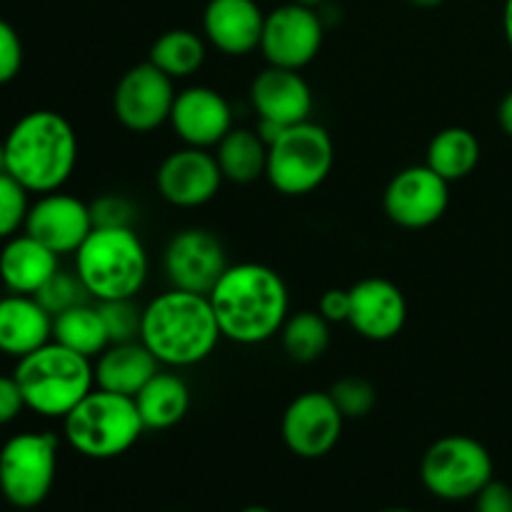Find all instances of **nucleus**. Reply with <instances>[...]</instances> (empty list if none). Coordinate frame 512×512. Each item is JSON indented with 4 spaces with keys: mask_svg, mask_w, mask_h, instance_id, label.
<instances>
[{
    "mask_svg": "<svg viewBox=\"0 0 512 512\" xmlns=\"http://www.w3.org/2000/svg\"><path fill=\"white\" fill-rule=\"evenodd\" d=\"M208 298L223 338L238 345L268 343L290 315L283 275L263 263L228 265Z\"/></svg>",
    "mask_w": 512,
    "mask_h": 512,
    "instance_id": "obj_1",
    "label": "nucleus"
},
{
    "mask_svg": "<svg viewBox=\"0 0 512 512\" xmlns=\"http://www.w3.org/2000/svg\"><path fill=\"white\" fill-rule=\"evenodd\" d=\"M220 325L208 295L170 288L143 308L140 340L168 368H193L218 348Z\"/></svg>",
    "mask_w": 512,
    "mask_h": 512,
    "instance_id": "obj_2",
    "label": "nucleus"
},
{
    "mask_svg": "<svg viewBox=\"0 0 512 512\" xmlns=\"http://www.w3.org/2000/svg\"><path fill=\"white\" fill-rule=\"evenodd\" d=\"M3 145L5 173L35 195L63 188L78 165V135L55 110L25 113L8 130Z\"/></svg>",
    "mask_w": 512,
    "mask_h": 512,
    "instance_id": "obj_3",
    "label": "nucleus"
},
{
    "mask_svg": "<svg viewBox=\"0 0 512 512\" xmlns=\"http://www.w3.org/2000/svg\"><path fill=\"white\" fill-rule=\"evenodd\" d=\"M13 378L25 408L43 418H65L93 390L95 370L90 358L50 340L18 360Z\"/></svg>",
    "mask_w": 512,
    "mask_h": 512,
    "instance_id": "obj_4",
    "label": "nucleus"
},
{
    "mask_svg": "<svg viewBox=\"0 0 512 512\" xmlns=\"http://www.w3.org/2000/svg\"><path fill=\"white\" fill-rule=\"evenodd\" d=\"M148 268V250L133 228H93L75 250V273L98 303L135 298Z\"/></svg>",
    "mask_w": 512,
    "mask_h": 512,
    "instance_id": "obj_5",
    "label": "nucleus"
},
{
    "mask_svg": "<svg viewBox=\"0 0 512 512\" xmlns=\"http://www.w3.org/2000/svg\"><path fill=\"white\" fill-rule=\"evenodd\" d=\"M145 433L135 398L93 388L63 418L70 448L90 460H113L128 453Z\"/></svg>",
    "mask_w": 512,
    "mask_h": 512,
    "instance_id": "obj_6",
    "label": "nucleus"
},
{
    "mask_svg": "<svg viewBox=\"0 0 512 512\" xmlns=\"http://www.w3.org/2000/svg\"><path fill=\"white\" fill-rule=\"evenodd\" d=\"M335 163V145L328 130L318 123L288 125L268 145L265 178L278 193L298 198L318 190L328 180Z\"/></svg>",
    "mask_w": 512,
    "mask_h": 512,
    "instance_id": "obj_7",
    "label": "nucleus"
},
{
    "mask_svg": "<svg viewBox=\"0 0 512 512\" xmlns=\"http://www.w3.org/2000/svg\"><path fill=\"white\" fill-rule=\"evenodd\" d=\"M493 455L470 435L435 440L420 463V480L430 495L448 503L473 500L493 480Z\"/></svg>",
    "mask_w": 512,
    "mask_h": 512,
    "instance_id": "obj_8",
    "label": "nucleus"
},
{
    "mask_svg": "<svg viewBox=\"0 0 512 512\" xmlns=\"http://www.w3.org/2000/svg\"><path fill=\"white\" fill-rule=\"evenodd\" d=\"M58 473L53 433H18L0 448V495L18 510L45 503Z\"/></svg>",
    "mask_w": 512,
    "mask_h": 512,
    "instance_id": "obj_9",
    "label": "nucleus"
},
{
    "mask_svg": "<svg viewBox=\"0 0 512 512\" xmlns=\"http://www.w3.org/2000/svg\"><path fill=\"white\" fill-rule=\"evenodd\" d=\"M175 95H178L175 80L145 60L133 65L118 80L113 93V113L123 128L133 133H153L170 123Z\"/></svg>",
    "mask_w": 512,
    "mask_h": 512,
    "instance_id": "obj_10",
    "label": "nucleus"
},
{
    "mask_svg": "<svg viewBox=\"0 0 512 512\" xmlns=\"http://www.w3.org/2000/svg\"><path fill=\"white\" fill-rule=\"evenodd\" d=\"M450 205V183L428 165H410L393 175L383 195L390 223L423 230L438 223Z\"/></svg>",
    "mask_w": 512,
    "mask_h": 512,
    "instance_id": "obj_11",
    "label": "nucleus"
},
{
    "mask_svg": "<svg viewBox=\"0 0 512 512\" xmlns=\"http://www.w3.org/2000/svg\"><path fill=\"white\" fill-rule=\"evenodd\" d=\"M323 48V20L315 8L300 3L280 5L265 15L263 50L268 65L303 70Z\"/></svg>",
    "mask_w": 512,
    "mask_h": 512,
    "instance_id": "obj_12",
    "label": "nucleus"
},
{
    "mask_svg": "<svg viewBox=\"0 0 512 512\" xmlns=\"http://www.w3.org/2000/svg\"><path fill=\"white\" fill-rule=\"evenodd\" d=\"M343 413L333 403L330 393L308 390L298 395L285 408L280 433L293 455L305 460H315L328 455L338 445L343 435Z\"/></svg>",
    "mask_w": 512,
    "mask_h": 512,
    "instance_id": "obj_13",
    "label": "nucleus"
},
{
    "mask_svg": "<svg viewBox=\"0 0 512 512\" xmlns=\"http://www.w3.org/2000/svg\"><path fill=\"white\" fill-rule=\"evenodd\" d=\"M163 268L173 288L208 295L228 268V260L223 243L210 230L185 228L170 238Z\"/></svg>",
    "mask_w": 512,
    "mask_h": 512,
    "instance_id": "obj_14",
    "label": "nucleus"
},
{
    "mask_svg": "<svg viewBox=\"0 0 512 512\" xmlns=\"http://www.w3.org/2000/svg\"><path fill=\"white\" fill-rule=\"evenodd\" d=\"M223 180L215 155L193 145L170 153L155 175L158 193L175 208H200L210 203L218 195Z\"/></svg>",
    "mask_w": 512,
    "mask_h": 512,
    "instance_id": "obj_15",
    "label": "nucleus"
},
{
    "mask_svg": "<svg viewBox=\"0 0 512 512\" xmlns=\"http://www.w3.org/2000/svg\"><path fill=\"white\" fill-rule=\"evenodd\" d=\"M23 230L53 253L68 255L75 253L93 233V215L88 203L63 190H55L30 203Z\"/></svg>",
    "mask_w": 512,
    "mask_h": 512,
    "instance_id": "obj_16",
    "label": "nucleus"
},
{
    "mask_svg": "<svg viewBox=\"0 0 512 512\" xmlns=\"http://www.w3.org/2000/svg\"><path fill=\"white\" fill-rule=\"evenodd\" d=\"M170 125L185 145L208 150L233 130V108L215 88L193 85L175 95Z\"/></svg>",
    "mask_w": 512,
    "mask_h": 512,
    "instance_id": "obj_17",
    "label": "nucleus"
},
{
    "mask_svg": "<svg viewBox=\"0 0 512 512\" xmlns=\"http://www.w3.org/2000/svg\"><path fill=\"white\" fill-rule=\"evenodd\" d=\"M408 320V300L403 290L385 278H365L350 288L348 323L358 335L385 343L400 335Z\"/></svg>",
    "mask_w": 512,
    "mask_h": 512,
    "instance_id": "obj_18",
    "label": "nucleus"
},
{
    "mask_svg": "<svg viewBox=\"0 0 512 512\" xmlns=\"http://www.w3.org/2000/svg\"><path fill=\"white\" fill-rule=\"evenodd\" d=\"M250 100L260 120H270L283 128L310 120L313 113V90L300 70L268 65L255 75L250 85Z\"/></svg>",
    "mask_w": 512,
    "mask_h": 512,
    "instance_id": "obj_19",
    "label": "nucleus"
},
{
    "mask_svg": "<svg viewBox=\"0 0 512 512\" xmlns=\"http://www.w3.org/2000/svg\"><path fill=\"white\" fill-rule=\"evenodd\" d=\"M265 13L255 0H210L203 13L205 38L225 55H248L260 48Z\"/></svg>",
    "mask_w": 512,
    "mask_h": 512,
    "instance_id": "obj_20",
    "label": "nucleus"
},
{
    "mask_svg": "<svg viewBox=\"0 0 512 512\" xmlns=\"http://www.w3.org/2000/svg\"><path fill=\"white\" fill-rule=\"evenodd\" d=\"M53 340V315L35 295L10 293L0 298V353L25 358Z\"/></svg>",
    "mask_w": 512,
    "mask_h": 512,
    "instance_id": "obj_21",
    "label": "nucleus"
},
{
    "mask_svg": "<svg viewBox=\"0 0 512 512\" xmlns=\"http://www.w3.org/2000/svg\"><path fill=\"white\" fill-rule=\"evenodd\" d=\"M58 258L33 235H13L0 250V285L8 293L35 295L60 270Z\"/></svg>",
    "mask_w": 512,
    "mask_h": 512,
    "instance_id": "obj_22",
    "label": "nucleus"
},
{
    "mask_svg": "<svg viewBox=\"0 0 512 512\" xmlns=\"http://www.w3.org/2000/svg\"><path fill=\"white\" fill-rule=\"evenodd\" d=\"M158 360L143 345V340L130 343H110L98 355L95 370V388L110 393L135 398L148 385V380L158 373Z\"/></svg>",
    "mask_w": 512,
    "mask_h": 512,
    "instance_id": "obj_23",
    "label": "nucleus"
},
{
    "mask_svg": "<svg viewBox=\"0 0 512 512\" xmlns=\"http://www.w3.org/2000/svg\"><path fill=\"white\" fill-rule=\"evenodd\" d=\"M135 405H138L145 430H170L183 423L188 415L190 390L183 378L158 370L148 380V385L135 395Z\"/></svg>",
    "mask_w": 512,
    "mask_h": 512,
    "instance_id": "obj_24",
    "label": "nucleus"
},
{
    "mask_svg": "<svg viewBox=\"0 0 512 512\" xmlns=\"http://www.w3.org/2000/svg\"><path fill=\"white\" fill-rule=\"evenodd\" d=\"M215 160L225 180L235 185H250L263 178L268 168V143L258 135V130L233 128L218 145Z\"/></svg>",
    "mask_w": 512,
    "mask_h": 512,
    "instance_id": "obj_25",
    "label": "nucleus"
},
{
    "mask_svg": "<svg viewBox=\"0 0 512 512\" xmlns=\"http://www.w3.org/2000/svg\"><path fill=\"white\" fill-rule=\"evenodd\" d=\"M480 163V140L468 128H443L433 135L428 145V158L425 165L433 168L440 178L448 183L463 180L478 168Z\"/></svg>",
    "mask_w": 512,
    "mask_h": 512,
    "instance_id": "obj_26",
    "label": "nucleus"
},
{
    "mask_svg": "<svg viewBox=\"0 0 512 512\" xmlns=\"http://www.w3.org/2000/svg\"><path fill=\"white\" fill-rule=\"evenodd\" d=\"M53 340L65 345L73 353L85 355V358H98L110 345L108 328L103 323L100 308H93L90 303L75 305L65 313L53 318Z\"/></svg>",
    "mask_w": 512,
    "mask_h": 512,
    "instance_id": "obj_27",
    "label": "nucleus"
},
{
    "mask_svg": "<svg viewBox=\"0 0 512 512\" xmlns=\"http://www.w3.org/2000/svg\"><path fill=\"white\" fill-rule=\"evenodd\" d=\"M205 40L198 33L185 28L168 30L150 45L148 60L173 80L190 78L205 63Z\"/></svg>",
    "mask_w": 512,
    "mask_h": 512,
    "instance_id": "obj_28",
    "label": "nucleus"
},
{
    "mask_svg": "<svg viewBox=\"0 0 512 512\" xmlns=\"http://www.w3.org/2000/svg\"><path fill=\"white\" fill-rule=\"evenodd\" d=\"M283 350L295 363H315L325 355L330 345V323L318 310H300L288 315L280 330Z\"/></svg>",
    "mask_w": 512,
    "mask_h": 512,
    "instance_id": "obj_29",
    "label": "nucleus"
},
{
    "mask_svg": "<svg viewBox=\"0 0 512 512\" xmlns=\"http://www.w3.org/2000/svg\"><path fill=\"white\" fill-rule=\"evenodd\" d=\"M35 300L48 310L50 315H60L65 310L75 308V305H83L90 300V293L85 290L83 280L78 278V273H68V270H58L43 288L35 293Z\"/></svg>",
    "mask_w": 512,
    "mask_h": 512,
    "instance_id": "obj_30",
    "label": "nucleus"
},
{
    "mask_svg": "<svg viewBox=\"0 0 512 512\" xmlns=\"http://www.w3.org/2000/svg\"><path fill=\"white\" fill-rule=\"evenodd\" d=\"M328 393L345 420L365 418L378 405V390L373 388L370 380L360 378V375H348V378L335 380Z\"/></svg>",
    "mask_w": 512,
    "mask_h": 512,
    "instance_id": "obj_31",
    "label": "nucleus"
},
{
    "mask_svg": "<svg viewBox=\"0 0 512 512\" xmlns=\"http://www.w3.org/2000/svg\"><path fill=\"white\" fill-rule=\"evenodd\" d=\"M28 190L10 173H0V240H8L25 228L30 200Z\"/></svg>",
    "mask_w": 512,
    "mask_h": 512,
    "instance_id": "obj_32",
    "label": "nucleus"
},
{
    "mask_svg": "<svg viewBox=\"0 0 512 512\" xmlns=\"http://www.w3.org/2000/svg\"><path fill=\"white\" fill-rule=\"evenodd\" d=\"M103 323L108 328L110 343H130L140 340V323H143V310L133 303V298L123 300H103L98 303Z\"/></svg>",
    "mask_w": 512,
    "mask_h": 512,
    "instance_id": "obj_33",
    "label": "nucleus"
},
{
    "mask_svg": "<svg viewBox=\"0 0 512 512\" xmlns=\"http://www.w3.org/2000/svg\"><path fill=\"white\" fill-rule=\"evenodd\" d=\"M90 215H93V228H133L135 208L123 195H100L90 203Z\"/></svg>",
    "mask_w": 512,
    "mask_h": 512,
    "instance_id": "obj_34",
    "label": "nucleus"
},
{
    "mask_svg": "<svg viewBox=\"0 0 512 512\" xmlns=\"http://www.w3.org/2000/svg\"><path fill=\"white\" fill-rule=\"evenodd\" d=\"M23 68V43L8 20L0 18V85H8L18 78Z\"/></svg>",
    "mask_w": 512,
    "mask_h": 512,
    "instance_id": "obj_35",
    "label": "nucleus"
},
{
    "mask_svg": "<svg viewBox=\"0 0 512 512\" xmlns=\"http://www.w3.org/2000/svg\"><path fill=\"white\" fill-rule=\"evenodd\" d=\"M475 512H512V488L503 480H490L475 495Z\"/></svg>",
    "mask_w": 512,
    "mask_h": 512,
    "instance_id": "obj_36",
    "label": "nucleus"
},
{
    "mask_svg": "<svg viewBox=\"0 0 512 512\" xmlns=\"http://www.w3.org/2000/svg\"><path fill=\"white\" fill-rule=\"evenodd\" d=\"M25 410L23 393L13 375H0V428L18 420V415Z\"/></svg>",
    "mask_w": 512,
    "mask_h": 512,
    "instance_id": "obj_37",
    "label": "nucleus"
},
{
    "mask_svg": "<svg viewBox=\"0 0 512 512\" xmlns=\"http://www.w3.org/2000/svg\"><path fill=\"white\" fill-rule=\"evenodd\" d=\"M318 313L328 323H348L350 318V290L330 288L325 290L318 303Z\"/></svg>",
    "mask_w": 512,
    "mask_h": 512,
    "instance_id": "obj_38",
    "label": "nucleus"
},
{
    "mask_svg": "<svg viewBox=\"0 0 512 512\" xmlns=\"http://www.w3.org/2000/svg\"><path fill=\"white\" fill-rule=\"evenodd\" d=\"M498 123H500V128H503L505 133H508L510 138H512V90H510L508 95H505L503 103H500Z\"/></svg>",
    "mask_w": 512,
    "mask_h": 512,
    "instance_id": "obj_39",
    "label": "nucleus"
},
{
    "mask_svg": "<svg viewBox=\"0 0 512 512\" xmlns=\"http://www.w3.org/2000/svg\"><path fill=\"white\" fill-rule=\"evenodd\" d=\"M503 33L505 40H508L510 50H512V0H505V8H503Z\"/></svg>",
    "mask_w": 512,
    "mask_h": 512,
    "instance_id": "obj_40",
    "label": "nucleus"
},
{
    "mask_svg": "<svg viewBox=\"0 0 512 512\" xmlns=\"http://www.w3.org/2000/svg\"><path fill=\"white\" fill-rule=\"evenodd\" d=\"M413 5H420V8H435V5L445 3V0H410Z\"/></svg>",
    "mask_w": 512,
    "mask_h": 512,
    "instance_id": "obj_41",
    "label": "nucleus"
},
{
    "mask_svg": "<svg viewBox=\"0 0 512 512\" xmlns=\"http://www.w3.org/2000/svg\"><path fill=\"white\" fill-rule=\"evenodd\" d=\"M293 3H300V5H308V8H318V5H323L325 0H293Z\"/></svg>",
    "mask_w": 512,
    "mask_h": 512,
    "instance_id": "obj_42",
    "label": "nucleus"
},
{
    "mask_svg": "<svg viewBox=\"0 0 512 512\" xmlns=\"http://www.w3.org/2000/svg\"><path fill=\"white\" fill-rule=\"evenodd\" d=\"M240 512H273V510L263 508V505H248V508H243Z\"/></svg>",
    "mask_w": 512,
    "mask_h": 512,
    "instance_id": "obj_43",
    "label": "nucleus"
},
{
    "mask_svg": "<svg viewBox=\"0 0 512 512\" xmlns=\"http://www.w3.org/2000/svg\"><path fill=\"white\" fill-rule=\"evenodd\" d=\"M5 170V145H3V140H0V173H3Z\"/></svg>",
    "mask_w": 512,
    "mask_h": 512,
    "instance_id": "obj_44",
    "label": "nucleus"
},
{
    "mask_svg": "<svg viewBox=\"0 0 512 512\" xmlns=\"http://www.w3.org/2000/svg\"><path fill=\"white\" fill-rule=\"evenodd\" d=\"M380 512H415V510H408V508H388V510H380Z\"/></svg>",
    "mask_w": 512,
    "mask_h": 512,
    "instance_id": "obj_45",
    "label": "nucleus"
}]
</instances>
